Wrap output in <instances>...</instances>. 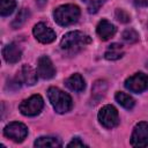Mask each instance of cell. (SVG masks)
Here are the masks:
<instances>
[{"mask_svg": "<svg viewBox=\"0 0 148 148\" xmlns=\"http://www.w3.org/2000/svg\"><path fill=\"white\" fill-rule=\"evenodd\" d=\"M37 73H38V76L44 80L52 79L56 75V68H54L51 59L47 56H42L38 58Z\"/></svg>", "mask_w": 148, "mask_h": 148, "instance_id": "10", "label": "cell"}, {"mask_svg": "<svg viewBox=\"0 0 148 148\" xmlns=\"http://www.w3.org/2000/svg\"><path fill=\"white\" fill-rule=\"evenodd\" d=\"M16 7L15 0H1L0 1V14L1 16H9Z\"/></svg>", "mask_w": 148, "mask_h": 148, "instance_id": "18", "label": "cell"}, {"mask_svg": "<svg viewBox=\"0 0 148 148\" xmlns=\"http://www.w3.org/2000/svg\"><path fill=\"white\" fill-rule=\"evenodd\" d=\"M90 37L88 35H86L82 31H69L67 32L61 42H60V46L64 51L67 52H77L79 50H81L83 46H86L87 44L90 43Z\"/></svg>", "mask_w": 148, "mask_h": 148, "instance_id": "3", "label": "cell"}, {"mask_svg": "<svg viewBox=\"0 0 148 148\" xmlns=\"http://www.w3.org/2000/svg\"><path fill=\"white\" fill-rule=\"evenodd\" d=\"M124 86L127 90L135 92V94L148 90V75L141 72L135 73L128 79H126Z\"/></svg>", "mask_w": 148, "mask_h": 148, "instance_id": "7", "label": "cell"}, {"mask_svg": "<svg viewBox=\"0 0 148 148\" xmlns=\"http://www.w3.org/2000/svg\"><path fill=\"white\" fill-rule=\"evenodd\" d=\"M3 134L14 142H22L28 135V127L18 121H12L3 128Z\"/></svg>", "mask_w": 148, "mask_h": 148, "instance_id": "6", "label": "cell"}, {"mask_svg": "<svg viewBox=\"0 0 148 148\" xmlns=\"http://www.w3.org/2000/svg\"><path fill=\"white\" fill-rule=\"evenodd\" d=\"M37 3H38L40 7H43V6L46 3V0H37Z\"/></svg>", "mask_w": 148, "mask_h": 148, "instance_id": "25", "label": "cell"}, {"mask_svg": "<svg viewBox=\"0 0 148 148\" xmlns=\"http://www.w3.org/2000/svg\"><path fill=\"white\" fill-rule=\"evenodd\" d=\"M2 56L8 64H15L21 59L22 51L15 43H9L2 49Z\"/></svg>", "mask_w": 148, "mask_h": 148, "instance_id": "11", "label": "cell"}, {"mask_svg": "<svg viewBox=\"0 0 148 148\" xmlns=\"http://www.w3.org/2000/svg\"><path fill=\"white\" fill-rule=\"evenodd\" d=\"M123 56H124L123 45H121V44H118V43L111 44V45L108 47V50L105 51V53H104V57H105V59H108V60H118V59H120Z\"/></svg>", "mask_w": 148, "mask_h": 148, "instance_id": "16", "label": "cell"}, {"mask_svg": "<svg viewBox=\"0 0 148 148\" xmlns=\"http://www.w3.org/2000/svg\"><path fill=\"white\" fill-rule=\"evenodd\" d=\"M98 121L105 128H113L119 124V114L113 105H104L98 112Z\"/></svg>", "mask_w": 148, "mask_h": 148, "instance_id": "5", "label": "cell"}, {"mask_svg": "<svg viewBox=\"0 0 148 148\" xmlns=\"http://www.w3.org/2000/svg\"><path fill=\"white\" fill-rule=\"evenodd\" d=\"M47 97L51 105L58 113H66L73 108L72 97L57 87H50L47 89Z\"/></svg>", "mask_w": 148, "mask_h": 148, "instance_id": "1", "label": "cell"}, {"mask_svg": "<svg viewBox=\"0 0 148 148\" xmlns=\"http://www.w3.org/2000/svg\"><path fill=\"white\" fill-rule=\"evenodd\" d=\"M131 145L138 148L148 146V123L147 121H140L134 126L131 135Z\"/></svg>", "mask_w": 148, "mask_h": 148, "instance_id": "8", "label": "cell"}, {"mask_svg": "<svg viewBox=\"0 0 148 148\" xmlns=\"http://www.w3.org/2000/svg\"><path fill=\"white\" fill-rule=\"evenodd\" d=\"M17 79L20 80V82H23L27 86H34L37 82L38 73L35 72V69L29 65H23L20 71V74L17 75Z\"/></svg>", "mask_w": 148, "mask_h": 148, "instance_id": "12", "label": "cell"}, {"mask_svg": "<svg viewBox=\"0 0 148 148\" xmlns=\"http://www.w3.org/2000/svg\"><path fill=\"white\" fill-rule=\"evenodd\" d=\"M67 147H86V145L80 138H73L72 141L67 145Z\"/></svg>", "mask_w": 148, "mask_h": 148, "instance_id": "24", "label": "cell"}, {"mask_svg": "<svg viewBox=\"0 0 148 148\" xmlns=\"http://www.w3.org/2000/svg\"><path fill=\"white\" fill-rule=\"evenodd\" d=\"M123 39L130 44L132 43H135L139 40V34L134 30V29H126L124 32H123Z\"/></svg>", "mask_w": 148, "mask_h": 148, "instance_id": "22", "label": "cell"}, {"mask_svg": "<svg viewBox=\"0 0 148 148\" xmlns=\"http://www.w3.org/2000/svg\"><path fill=\"white\" fill-rule=\"evenodd\" d=\"M116 27L109 22L108 20H102L98 22L97 27H96V32L99 36V38L102 40H108L110 39L114 34H116Z\"/></svg>", "mask_w": 148, "mask_h": 148, "instance_id": "13", "label": "cell"}, {"mask_svg": "<svg viewBox=\"0 0 148 148\" xmlns=\"http://www.w3.org/2000/svg\"><path fill=\"white\" fill-rule=\"evenodd\" d=\"M29 15H30L29 10H28L27 8H22V9L18 12V14L16 15V17L14 18V21L12 22V27H13L14 29L20 28L23 23H25V21L28 20Z\"/></svg>", "mask_w": 148, "mask_h": 148, "instance_id": "19", "label": "cell"}, {"mask_svg": "<svg viewBox=\"0 0 148 148\" xmlns=\"http://www.w3.org/2000/svg\"><path fill=\"white\" fill-rule=\"evenodd\" d=\"M66 87L72 90V91H75V92H80V91H83L84 88H86V81L82 77L81 74L79 73H75V74H72L66 81Z\"/></svg>", "mask_w": 148, "mask_h": 148, "instance_id": "14", "label": "cell"}, {"mask_svg": "<svg viewBox=\"0 0 148 148\" xmlns=\"http://www.w3.org/2000/svg\"><path fill=\"white\" fill-rule=\"evenodd\" d=\"M105 90H106V82L103 81V80H98V81H96L95 84H94V88H92V96H94V97H97V99H99L101 97L104 96Z\"/></svg>", "mask_w": 148, "mask_h": 148, "instance_id": "21", "label": "cell"}, {"mask_svg": "<svg viewBox=\"0 0 148 148\" xmlns=\"http://www.w3.org/2000/svg\"><path fill=\"white\" fill-rule=\"evenodd\" d=\"M32 34L35 38L42 44H49L56 39V32L53 31V29H51L49 25H46L43 22L35 24L32 29Z\"/></svg>", "mask_w": 148, "mask_h": 148, "instance_id": "9", "label": "cell"}, {"mask_svg": "<svg viewBox=\"0 0 148 148\" xmlns=\"http://www.w3.org/2000/svg\"><path fill=\"white\" fill-rule=\"evenodd\" d=\"M35 147H51V148H57V147H61V141L60 139L56 138V136H39L38 139H36V141L34 142Z\"/></svg>", "mask_w": 148, "mask_h": 148, "instance_id": "15", "label": "cell"}, {"mask_svg": "<svg viewBox=\"0 0 148 148\" xmlns=\"http://www.w3.org/2000/svg\"><path fill=\"white\" fill-rule=\"evenodd\" d=\"M80 8L76 5L67 3L59 6L53 10V18L59 25L67 27L76 23L80 17Z\"/></svg>", "mask_w": 148, "mask_h": 148, "instance_id": "2", "label": "cell"}, {"mask_svg": "<svg viewBox=\"0 0 148 148\" xmlns=\"http://www.w3.org/2000/svg\"><path fill=\"white\" fill-rule=\"evenodd\" d=\"M114 98H116V101H117L123 108H125V109H127V110H131V109L134 106V104H135V101L133 99V97L130 96V95L126 94V92H123V91H117L116 95H114Z\"/></svg>", "mask_w": 148, "mask_h": 148, "instance_id": "17", "label": "cell"}, {"mask_svg": "<svg viewBox=\"0 0 148 148\" xmlns=\"http://www.w3.org/2000/svg\"><path fill=\"white\" fill-rule=\"evenodd\" d=\"M86 6H87V10L90 14H95L98 12V9L105 3L106 0H82Z\"/></svg>", "mask_w": 148, "mask_h": 148, "instance_id": "20", "label": "cell"}, {"mask_svg": "<svg viewBox=\"0 0 148 148\" xmlns=\"http://www.w3.org/2000/svg\"><path fill=\"white\" fill-rule=\"evenodd\" d=\"M116 18L123 23H127L131 18H130V15L124 10V9H117L116 10Z\"/></svg>", "mask_w": 148, "mask_h": 148, "instance_id": "23", "label": "cell"}, {"mask_svg": "<svg viewBox=\"0 0 148 148\" xmlns=\"http://www.w3.org/2000/svg\"><path fill=\"white\" fill-rule=\"evenodd\" d=\"M44 108V99L40 95H32L29 98L21 102L18 109L23 116L34 117L40 113Z\"/></svg>", "mask_w": 148, "mask_h": 148, "instance_id": "4", "label": "cell"}]
</instances>
